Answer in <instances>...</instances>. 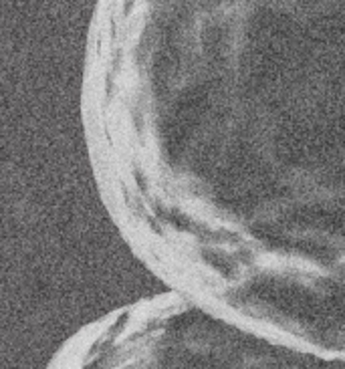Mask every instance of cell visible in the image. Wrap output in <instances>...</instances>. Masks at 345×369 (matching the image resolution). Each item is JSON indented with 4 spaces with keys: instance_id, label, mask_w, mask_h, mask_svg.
<instances>
[{
    "instance_id": "obj_1",
    "label": "cell",
    "mask_w": 345,
    "mask_h": 369,
    "mask_svg": "<svg viewBox=\"0 0 345 369\" xmlns=\"http://www.w3.org/2000/svg\"><path fill=\"white\" fill-rule=\"evenodd\" d=\"M182 14L166 262L202 307L345 357V2Z\"/></svg>"
}]
</instances>
